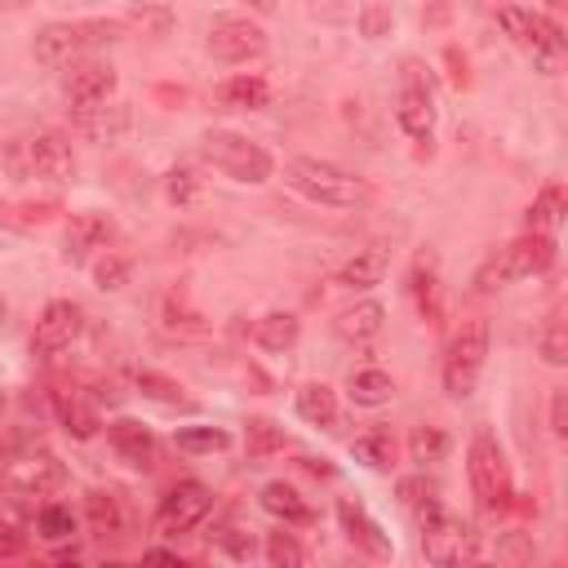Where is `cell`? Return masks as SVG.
<instances>
[{
  "label": "cell",
  "instance_id": "36",
  "mask_svg": "<svg viewBox=\"0 0 568 568\" xmlns=\"http://www.w3.org/2000/svg\"><path fill=\"white\" fill-rule=\"evenodd\" d=\"M36 528H40L44 541H71V537H75V515H71V506H62V501H44V506L36 510Z\"/></svg>",
  "mask_w": 568,
  "mask_h": 568
},
{
  "label": "cell",
  "instance_id": "26",
  "mask_svg": "<svg viewBox=\"0 0 568 568\" xmlns=\"http://www.w3.org/2000/svg\"><path fill=\"white\" fill-rule=\"evenodd\" d=\"M84 519H89V528L102 532V537L124 532V501H120V493H111V488H89V493H84Z\"/></svg>",
  "mask_w": 568,
  "mask_h": 568
},
{
  "label": "cell",
  "instance_id": "44",
  "mask_svg": "<svg viewBox=\"0 0 568 568\" xmlns=\"http://www.w3.org/2000/svg\"><path fill=\"white\" fill-rule=\"evenodd\" d=\"M390 4L386 0H364V9H359V31L368 36V40H377V36H386L390 31Z\"/></svg>",
  "mask_w": 568,
  "mask_h": 568
},
{
  "label": "cell",
  "instance_id": "45",
  "mask_svg": "<svg viewBox=\"0 0 568 568\" xmlns=\"http://www.w3.org/2000/svg\"><path fill=\"white\" fill-rule=\"evenodd\" d=\"M231 559H253V550H257V541H253V532L248 528H235V524H226V528H217V537H213Z\"/></svg>",
  "mask_w": 568,
  "mask_h": 568
},
{
  "label": "cell",
  "instance_id": "3",
  "mask_svg": "<svg viewBox=\"0 0 568 568\" xmlns=\"http://www.w3.org/2000/svg\"><path fill=\"white\" fill-rule=\"evenodd\" d=\"M204 160L222 173V178H231V182H240V186H262L271 173H275V155L262 146V142H253V138H244V133H231V129H213V133H204Z\"/></svg>",
  "mask_w": 568,
  "mask_h": 568
},
{
  "label": "cell",
  "instance_id": "39",
  "mask_svg": "<svg viewBox=\"0 0 568 568\" xmlns=\"http://www.w3.org/2000/svg\"><path fill=\"white\" fill-rule=\"evenodd\" d=\"M129 124V115L120 106H93V111H75V129H84L89 138H111Z\"/></svg>",
  "mask_w": 568,
  "mask_h": 568
},
{
  "label": "cell",
  "instance_id": "22",
  "mask_svg": "<svg viewBox=\"0 0 568 568\" xmlns=\"http://www.w3.org/2000/svg\"><path fill=\"white\" fill-rule=\"evenodd\" d=\"M293 408L306 426H320V430H333L337 426V390L328 382H306L297 395H293Z\"/></svg>",
  "mask_w": 568,
  "mask_h": 568
},
{
  "label": "cell",
  "instance_id": "5",
  "mask_svg": "<svg viewBox=\"0 0 568 568\" xmlns=\"http://www.w3.org/2000/svg\"><path fill=\"white\" fill-rule=\"evenodd\" d=\"M555 262V240L541 231H528L519 240H510L506 248H497L479 271H475V288H501L515 280H532L541 271H550Z\"/></svg>",
  "mask_w": 568,
  "mask_h": 568
},
{
  "label": "cell",
  "instance_id": "38",
  "mask_svg": "<svg viewBox=\"0 0 568 568\" xmlns=\"http://www.w3.org/2000/svg\"><path fill=\"white\" fill-rule=\"evenodd\" d=\"M124 27H133V31H142V36H169V27H173V13L164 9V4H133V9H124V18H120Z\"/></svg>",
  "mask_w": 568,
  "mask_h": 568
},
{
  "label": "cell",
  "instance_id": "50",
  "mask_svg": "<svg viewBox=\"0 0 568 568\" xmlns=\"http://www.w3.org/2000/svg\"><path fill=\"white\" fill-rule=\"evenodd\" d=\"M9 4H31V0H9Z\"/></svg>",
  "mask_w": 568,
  "mask_h": 568
},
{
  "label": "cell",
  "instance_id": "30",
  "mask_svg": "<svg viewBox=\"0 0 568 568\" xmlns=\"http://www.w3.org/2000/svg\"><path fill=\"white\" fill-rule=\"evenodd\" d=\"M559 217H564V186H559V182H546V186L532 195V204H528V231L550 235V231L559 226Z\"/></svg>",
  "mask_w": 568,
  "mask_h": 568
},
{
  "label": "cell",
  "instance_id": "16",
  "mask_svg": "<svg viewBox=\"0 0 568 568\" xmlns=\"http://www.w3.org/2000/svg\"><path fill=\"white\" fill-rule=\"evenodd\" d=\"M106 444H111L115 457L129 462L133 470H155L160 444H155V435H151L138 417H115V422H106Z\"/></svg>",
  "mask_w": 568,
  "mask_h": 568
},
{
  "label": "cell",
  "instance_id": "40",
  "mask_svg": "<svg viewBox=\"0 0 568 568\" xmlns=\"http://www.w3.org/2000/svg\"><path fill=\"white\" fill-rule=\"evenodd\" d=\"M129 275H133V262H129L124 253H115V248H106V253L93 262V280H98V288H124Z\"/></svg>",
  "mask_w": 568,
  "mask_h": 568
},
{
  "label": "cell",
  "instance_id": "14",
  "mask_svg": "<svg viewBox=\"0 0 568 568\" xmlns=\"http://www.w3.org/2000/svg\"><path fill=\"white\" fill-rule=\"evenodd\" d=\"M80 328H84V311L71 297H53L40 311L36 328H31V355H58V351H67L80 337Z\"/></svg>",
  "mask_w": 568,
  "mask_h": 568
},
{
  "label": "cell",
  "instance_id": "34",
  "mask_svg": "<svg viewBox=\"0 0 568 568\" xmlns=\"http://www.w3.org/2000/svg\"><path fill=\"white\" fill-rule=\"evenodd\" d=\"M173 444H178L182 453L200 457V453H222V448H231V435H226L222 426H178Z\"/></svg>",
  "mask_w": 568,
  "mask_h": 568
},
{
  "label": "cell",
  "instance_id": "53",
  "mask_svg": "<svg viewBox=\"0 0 568 568\" xmlns=\"http://www.w3.org/2000/svg\"><path fill=\"white\" fill-rule=\"evenodd\" d=\"M0 4H4V0H0Z\"/></svg>",
  "mask_w": 568,
  "mask_h": 568
},
{
  "label": "cell",
  "instance_id": "1",
  "mask_svg": "<svg viewBox=\"0 0 568 568\" xmlns=\"http://www.w3.org/2000/svg\"><path fill=\"white\" fill-rule=\"evenodd\" d=\"M284 182L297 195H306L315 204H328V209H355V204L368 200V182L359 173H351L333 160H320V155H293L284 164Z\"/></svg>",
  "mask_w": 568,
  "mask_h": 568
},
{
  "label": "cell",
  "instance_id": "41",
  "mask_svg": "<svg viewBox=\"0 0 568 568\" xmlns=\"http://www.w3.org/2000/svg\"><path fill=\"white\" fill-rule=\"evenodd\" d=\"M413 297H417L422 315L439 311V284H435V262L430 257H417V266H413Z\"/></svg>",
  "mask_w": 568,
  "mask_h": 568
},
{
  "label": "cell",
  "instance_id": "10",
  "mask_svg": "<svg viewBox=\"0 0 568 568\" xmlns=\"http://www.w3.org/2000/svg\"><path fill=\"white\" fill-rule=\"evenodd\" d=\"M484 359H488V320H466L453 333L448 351H444V368H439L444 373V390L453 399H466L475 390L479 373H484Z\"/></svg>",
  "mask_w": 568,
  "mask_h": 568
},
{
  "label": "cell",
  "instance_id": "24",
  "mask_svg": "<svg viewBox=\"0 0 568 568\" xmlns=\"http://www.w3.org/2000/svg\"><path fill=\"white\" fill-rule=\"evenodd\" d=\"M257 501H262L266 515H275V519H284V524H311V506H306V497H302L293 484H284V479L262 484Z\"/></svg>",
  "mask_w": 568,
  "mask_h": 568
},
{
  "label": "cell",
  "instance_id": "37",
  "mask_svg": "<svg viewBox=\"0 0 568 568\" xmlns=\"http://www.w3.org/2000/svg\"><path fill=\"white\" fill-rule=\"evenodd\" d=\"M262 555H266V564H275V568H302L306 564V546L293 537V532H266V546H262Z\"/></svg>",
  "mask_w": 568,
  "mask_h": 568
},
{
  "label": "cell",
  "instance_id": "29",
  "mask_svg": "<svg viewBox=\"0 0 568 568\" xmlns=\"http://www.w3.org/2000/svg\"><path fill=\"white\" fill-rule=\"evenodd\" d=\"M346 395L355 404H364V408H377V404H386L395 395V377L386 368H359V373H351Z\"/></svg>",
  "mask_w": 568,
  "mask_h": 568
},
{
  "label": "cell",
  "instance_id": "47",
  "mask_svg": "<svg viewBox=\"0 0 568 568\" xmlns=\"http://www.w3.org/2000/svg\"><path fill=\"white\" fill-rule=\"evenodd\" d=\"M18 550H22V532L0 528V555H18Z\"/></svg>",
  "mask_w": 568,
  "mask_h": 568
},
{
  "label": "cell",
  "instance_id": "27",
  "mask_svg": "<svg viewBox=\"0 0 568 568\" xmlns=\"http://www.w3.org/2000/svg\"><path fill=\"white\" fill-rule=\"evenodd\" d=\"M395 453H399V444H395V435L386 426H368L364 435L351 439V457L364 462L368 470H390L395 466Z\"/></svg>",
  "mask_w": 568,
  "mask_h": 568
},
{
  "label": "cell",
  "instance_id": "15",
  "mask_svg": "<svg viewBox=\"0 0 568 568\" xmlns=\"http://www.w3.org/2000/svg\"><path fill=\"white\" fill-rule=\"evenodd\" d=\"M22 155H27V169L44 182H67L75 173V151L71 142L58 133V129H40L22 142Z\"/></svg>",
  "mask_w": 568,
  "mask_h": 568
},
{
  "label": "cell",
  "instance_id": "31",
  "mask_svg": "<svg viewBox=\"0 0 568 568\" xmlns=\"http://www.w3.org/2000/svg\"><path fill=\"white\" fill-rule=\"evenodd\" d=\"M448 448H453V439L444 426H413V435H408V462H417V466L444 462Z\"/></svg>",
  "mask_w": 568,
  "mask_h": 568
},
{
  "label": "cell",
  "instance_id": "33",
  "mask_svg": "<svg viewBox=\"0 0 568 568\" xmlns=\"http://www.w3.org/2000/svg\"><path fill=\"white\" fill-rule=\"evenodd\" d=\"M160 324H164L169 333H182V337L204 333V315H200L182 293H169V297L160 302Z\"/></svg>",
  "mask_w": 568,
  "mask_h": 568
},
{
  "label": "cell",
  "instance_id": "11",
  "mask_svg": "<svg viewBox=\"0 0 568 568\" xmlns=\"http://www.w3.org/2000/svg\"><path fill=\"white\" fill-rule=\"evenodd\" d=\"M209 510H213V488L200 484V479H182V484H173V488L160 497L151 528H155L160 537H182V532H195V528L209 519Z\"/></svg>",
  "mask_w": 568,
  "mask_h": 568
},
{
  "label": "cell",
  "instance_id": "4",
  "mask_svg": "<svg viewBox=\"0 0 568 568\" xmlns=\"http://www.w3.org/2000/svg\"><path fill=\"white\" fill-rule=\"evenodd\" d=\"M497 22L510 36V44L532 58V67L541 75H555L564 67V36H559V27L546 13H532L524 4H501L497 9Z\"/></svg>",
  "mask_w": 568,
  "mask_h": 568
},
{
  "label": "cell",
  "instance_id": "19",
  "mask_svg": "<svg viewBox=\"0 0 568 568\" xmlns=\"http://www.w3.org/2000/svg\"><path fill=\"white\" fill-rule=\"evenodd\" d=\"M382 324H386V306H382V302H373V297H364V302H355V306L337 311L333 333H337L342 342L364 346V342H373V337L382 333Z\"/></svg>",
  "mask_w": 568,
  "mask_h": 568
},
{
  "label": "cell",
  "instance_id": "9",
  "mask_svg": "<svg viewBox=\"0 0 568 568\" xmlns=\"http://www.w3.org/2000/svg\"><path fill=\"white\" fill-rule=\"evenodd\" d=\"M395 120L413 142H430L435 138V120H439V102H435V84L426 75L422 62H404L399 67V93H395Z\"/></svg>",
  "mask_w": 568,
  "mask_h": 568
},
{
  "label": "cell",
  "instance_id": "51",
  "mask_svg": "<svg viewBox=\"0 0 568 568\" xmlns=\"http://www.w3.org/2000/svg\"><path fill=\"white\" fill-rule=\"evenodd\" d=\"M0 320H4V297H0Z\"/></svg>",
  "mask_w": 568,
  "mask_h": 568
},
{
  "label": "cell",
  "instance_id": "21",
  "mask_svg": "<svg viewBox=\"0 0 568 568\" xmlns=\"http://www.w3.org/2000/svg\"><path fill=\"white\" fill-rule=\"evenodd\" d=\"M53 413H58L62 430H67V435H75V439H93V435L102 430L98 408H93L80 390H53Z\"/></svg>",
  "mask_w": 568,
  "mask_h": 568
},
{
  "label": "cell",
  "instance_id": "17",
  "mask_svg": "<svg viewBox=\"0 0 568 568\" xmlns=\"http://www.w3.org/2000/svg\"><path fill=\"white\" fill-rule=\"evenodd\" d=\"M337 524H342V532H346V541H351V546H359V550H368V555H377V559H386V555H390L386 532L368 519V510H364L359 501L342 497V501H337Z\"/></svg>",
  "mask_w": 568,
  "mask_h": 568
},
{
  "label": "cell",
  "instance_id": "48",
  "mask_svg": "<svg viewBox=\"0 0 568 568\" xmlns=\"http://www.w3.org/2000/svg\"><path fill=\"white\" fill-rule=\"evenodd\" d=\"M142 559H164V564H178V550H142Z\"/></svg>",
  "mask_w": 568,
  "mask_h": 568
},
{
  "label": "cell",
  "instance_id": "35",
  "mask_svg": "<svg viewBox=\"0 0 568 568\" xmlns=\"http://www.w3.org/2000/svg\"><path fill=\"white\" fill-rule=\"evenodd\" d=\"M395 497H399V506L422 510V506L439 501V479H435V475H426V466H422L417 475H404V479L395 484Z\"/></svg>",
  "mask_w": 568,
  "mask_h": 568
},
{
  "label": "cell",
  "instance_id": "49",
  "mask_svg": "<svg viewBox=\"0 0 568 568\" xmlns=\"http://www.w3.org/2000/svg\"><path fill=\"white\" fill-rule=\"evenodd\" d=\"M244 4H253L257 13H271V9H275V0H244Z\"/></svg>",
  "mask_w": 568,
  "mask_h": 568
},
{
  "label": "cell",
  "instance_id": "2",
  "mask_svg": "<svg viewBox=\"0 0 568 568\" xmlns=\"http://www.w3.org/2000/svg\"><path fill=\"white\" fill-rule=\"evenodd\" d=\"M120 27L124 22H115V18H80V22H44L40 31H36V62L40 67H67V62H75L80 53H89V49H98V44H111L115 36H120Z\"/></svg>",
  "mask_w": 568,
  "mask_h": 568
},
{
  "label": "cell",
  "instance_id": "43",
  "mask_svg": "<svg viewBox=\"0 0 568 568\" xmlns=\"http://www.w3.org/2000/svg\"><path fill=\"white\" fill-rule=\"evenodd\" d=\"M164 195H169V204H191V200L200 195V178H195V169H191V164L169 169V178H164Z\"/></svg>",
  "mask_w": 568,
  "mask_h": 568
},
{
  "label": "cell",
  "instance_id": "12",
  "mask_svg": "<svg viewBox=\"0 0 568 568\" xmlns=\"http://www.w3.org/2000/svg\"><path fill=\"white\" fill-rule=\"evenodd\" d=\"M115 84H120V75H115L111 62H98V58H80V62H71V71H67V80H62V93H67L71 115H75V111L106 106L111 93H115Z\"/></svg>",
  "mask_w": 568,
  "mask_h": 568
},
{
  "label": "cell",
  "instance_id": "32",
  "mask_svg": "<svg viewBox=\"0 0 568 568\" xmlns=\"http://www.w3.org/2000/svg\"><path fill=\"white\" fill-rule=\"evenodd\" d=\"M284 426H275L271 417H248V430H244V448H248V462H266L284 448Z\"/></svg>",
  "mask_w": 568,
  "mask_h": 568
},
{
  "label": "cell",
  "instance_id": "25",
  "mask_svg": "<svg viewBox=\"0 0 568 568\" xmlns=\"http://www.w3.org/2000/svg\"><path fill=\"white\" fill-rule=\"evenodd\" d=\"M297 333H302V320H297L293 311H266V315L253 324V342H257L262 351H271V355H284V351L297 342Z\"/></svg>",
  "mask_w": 568,
  "mask_h": 568
},
{
  "label": "cell",
  "instance_id": "52",
  "mask_svg": "<svg viewBox=\"0 0 568 568\" xmlns=\"http://www.w3.org/2000/svg\"><path fill=\"white\" fill-rule=\"evenodd\" d=\"M0 413H4V395H0Z\"/></svg>",
  "mask_w": 568,
  "mask_h": 568
},
{
  "label": "cell",
  "instance_id": "8",
  "mask_svg": "<svg viewBox=\"0 0 568 568\" xmlns=\"http://www.w3.org/2000/svg\"><path fill=\"white\" fill-rule=\"evenodd\" d=\"M417 524H422V555L430 564H462V559H475L479 555V532L466 528L457 515L444 510V501H430L417 510Z\"/></svg>",
  "mask_w": 568,
  "mask_h": 568
},
{
  "label": "cell",
  "instance_id": "20",
  "mask_svg": "<svg viewBox=\"0 0 568 568\" xmlns=\"http://www.w3.org/2000/svg\"><path fill=\"white\" fill-rule=\"evenodd\" d=\"M386 262H390V257H386V248H355V253L337 266L333 284H337V288H355V293H364V288L382 284Z\"/></svg>",
  "mask_w": 568,
  "mask_h": 568
},
{
  "label": "cell",
  "instance_id": "7",
  "mask_svg": "<svg viewBox=\"0 0 568 568\" xmlns=\"http://www.w3.org/2000/svg\"><path fill=\"white\" fill-rule=\"evenodd\" d=\"M466 475H470V488H475L479 506H488V510H501V506L515 497L510 462H506L501 444H497L488 430H475V435H470V448H466Z\"/></svg>",
  "mask_w": 568,
  "mask_h": 568
},
{
  "label": "cell",
  "instance_id": "23",
  "mask_svg": "<svg viewBox=\"0 0 568 568\" xmlns=\"http://www.w3.org/2000/svg\"><path fill=\"white\" fill-rule=\"evenodd\" d=\"M217 102L226 106V111H262V106H271V84L262 80V75H226L222 84H217Z\"/></svg>",
  "mask_w": 568,
  "mask_h": 568
},
{
  "label": "cell",
  "instance_id": "6",
  "mask_svg": "<svg viewBox=\"0 0 568 568\" xmlns=\"http://www.w3.org/2000/svg\"><path fill=\"white\" fill-rule=\"evenodd\" d=\"M62 484H67V466L44 444L13 448L0 462V493H9V497H49Z\"/></svg>",
  "mask_w": 568,
  "mask_h": 568
},
{
  "label": "cell",
  "instance_id": "46",
  "mask_svg": "<svg viewBox=\"0 0 568 568\" xmlns=\"http://www.w3.org/2000/svg\"><path fill=\"white\" fill-rule=\"evenodd\" d=\"M550 430L555 435H568V426H564V390L550 395Z\"/></svg>",
  "mask_w": 568,
  "mask_h": 568
},
{
  "label": "cell",
  "instance_id": "42",
  "mask_svg": "<svg viewBox=\"0 0 568 568\" xmlns=\"http://www.w3.org/2000/svg\"><path fill=\"white\" fill-rule=\"evenodd\" d=\"M537 351H541V359L555 364V368L568 359V333H564V320H559V315H550L546 328L537 333Z\"/></svg>",
  "mask_w": 568,
  "mask_h": 568
},
{
  "label": "cell",
  "instance_id": "13",
  "mask_svg": "<svg viewBox=\"0 0 568 568\" xmlns=\"http://www.w3.org/2000/svg\"><path fill=\"white\" fill-rule=\"evenodd\" d=\"M209 49L222 62H248V58L266 53V31L244 13H222L209 27Z\"/></svg>",
  "mask_w": 568,
  "mask_h": 568
},
{
  "label": "cell",
  "instance_id": "28",
  "mask_svg": "<svg viewBox=\"0 0 568 568\" xmlns=\"http://www.w3.org/2000/svg\"><path fill=\"white\" fill-rule=\"evenodd\" d=\"M129 382H133V390L138 395H146V399H155V404H169V408H195L186 395H182V386L169 377V373H160V368H129Z\"/></svg>",
  "mask_w": 568,
  "mask_h": 568
},
{
  "label": "cell",
  "instance_id": "18",
  "mask_svg": "<svg viewBox=\"0 0 568 568\" xmlns=\"http://www.w3.org/2000/svg\"><path fill=\"white\" fill-rule=\"evenodd\" d=\"M115 235V226H111V217L106 213H75L71 222H67V262H84L93 248H106V240Z\"/></svg>",
  "mask_w": 568,
  "mask_h": 568
}]
</instances>
